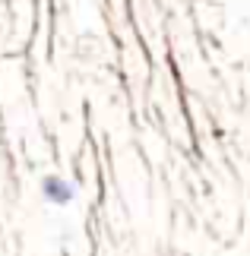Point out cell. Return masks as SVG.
<instances>
[{
    "label": "cell",
    "instance_id": "1",
    "mask_svg": "<svg viewBox=\"0 0 250 256\" xmlns=\"http://www.w3.org/2000/svg\"><path fill=\"white\" fill-rule=\"evenodd\" d=\"M38 190H42V200L48 206H70V202L76 200V186L64 174H48V177H42V186H38Z\"/></svg>",
    "mask_w": 250,
    "mask_h": 256
}]
</instances>
